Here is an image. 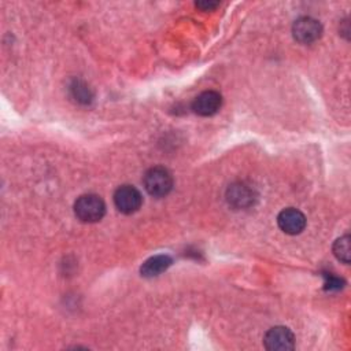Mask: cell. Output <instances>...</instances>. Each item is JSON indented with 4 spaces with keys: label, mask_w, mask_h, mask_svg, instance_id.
I'll use <instances>...</instances> for the list:
<instances>
[{
    "label": "cell",
    "mask_w": 351,
    "mask_h": 351,
    "mask_svg": "<svg viewBox=\"0 0 351 351\" xmlns=\"http://www.w3.org/2000/svg\"><path fill=\"white\" fill-rule=\"evenodd\" d=\"M74 213L82 222H97L106 214V204L104 200L95 193L82 195L74 203Z\"/></svg>",
    "instance_id": "obj_1"
},
{
    "label": "cell",
    "mask_w": 351,
    "mask_h": 351,
    "mask_svg": "<svg viewBox=\"0 0 351 351\" xmlns=\"http://www.w3.org/2000/svg\"><path fill=\"white\" fill-rule=\"evenodd\" d=\"M144 188L151 196L163 197L173 188V177L167 169L162 166H155L147 170L143 178Z\"/></svg>",
    "instance_id": "obj_2"
},
{
    "label": "cell",
    "mask_w": 351,
    "mask_h": 351,
    "mask_svg": "<svg viewBox=\"0 0 351 351\" xmlns=\"http://www.w3.org/2000/svg\"><path fill=\"white\" fill-rule=\"evenodd\" d=\"M143 203V196L133 185H122L114 192V204L123 214L136 213Z\"/></svg>",
    "instance_id": "obj_3"
},
{
    "label": "cell",
    "mask_w": 351,
    "mask_h": 351,
    "mask_svg": "<svg viewBox=\"0 0 351 351\" xmlns=\"http://www.w3.org/2000/svg\"><path fill=\"white\" fill-rule=\"evenodd\" d=\"M292 34L296 41L302 44H311L321 37L322 26L317 19L311 16H302L295 21L292 26Z\"/></svg>",
    "instance_id": "obj_4"
},
{
    "label": "cell",
    "mask_w": 351,
    "mask_h": 351,
    "mask_svg": "<svg viewBox=\"0 0 351 351\" xmlns=\"http://www.w3.org/2000/svg\"><path fill=\"white\" fill-rule=\"evenodd\" d=\"M263 343L267 350L287 351L293 348L295 336L287 326H274L266 332Z\"/></svg>",
    "instance_id": "obj_5"
},
{
    "label": "cell",
    "mask_w": 351,
    "mask_h": 351,
    "mask_svg": "<svg viewBox=\"0 0 351 351\" xmlns=\"http://www.w3.org/2000/svg\"><path fill=\"white\" fill-rule=\"evenodd\" d=\"M280 229L287 234H299L306 226V217L298 208H285L277 217Z\"/></svg>",
    "instance_id": "obj_6"
},
{
    "label": "cell",
    "mask_w": 351,
    "mask_h": 351,
    "mask_svg": "<svg viewBox=\"0 0 351 351\" xmlns=\"http://www.w3.org/2000/svg\"><path fill=\"white\" fill-rule=\"evenodd\" d=\"M222 104V97L215 90H204L192 101V110L202 117L214 115Z\"/></svg>",
    "instance_id": "obj_7"
},
{
    "label": "cell",
    "mask_w": 351,
    "mask_h": 351,
    "mask_svg": "<svg viewBox=\"0 0 351 351\" xmlns=\"http://www.w3.org/2000/svg\"><path fill=\"white\" fill-rule=\"evenodd\" d=\"M226 199H228L229 204H232L233 207L245 208V207L251 206L254 202V191L241 182L233 184L228 188Z\"/></svg>",
    "instance_id": "obj_8"
},
{
    "label": "cell",
    "mask_w": 351,
    "mask_h": 351,
    "mask_svg": "<svg viewBox=\"0 0 351 351\" xmlns=\"http://www.w3.org/2000/svg\"><path fill=\"white\" fill-rule=\"evenodd\" d=\"M171 258L169 255H155V256H151L149 259H147L141 267H140V271H141V276L144 277H155V276H159L160 273L166 271L170 265H171Z\"/></svg>",
    "instance_id": "obj_9"
},
{
    "label": "cell",
    "mask_w": 351,
    "mask_h": 351,
    "mask_svg": "<svg viewBox=\"0 0 351 351\" xmlns=\"http://www.w3.org/2000/svg\"><path fill=\"white\" fill-rule=\"evenodd\" d=\"M350 251L351 250H350V236L348 234H346V236H343V237H340L335 241L333 254L339 261H341L344 263H348L350 262V254H351Z\"/></svg>",
    "instance_id": "obj_10"
},
{
    "label": "cell",
    "mask_w": 351,
    "mask_h": 351,
    "mask_svg": "<svg viewBox=\"0 0 351 351\" xmlns=\"http://www.w3.org/2000/svg\"><path fill=\"white\" fill-rule=\"evenodd\" d=\"M70 89H71V93H73V96L75 97L77 101L86 104V103H89L92 100V90L89 89V86L85 82L75 80L71 84Z\"/></svg>",
    "instance_id": "obj_11"
},
{
    "label": "cell",
    "mask_w": 351,
    "mask_h": 351,
    "mask_svg": "<svg viewBox=\"0 0 351 351\" xmlns=\"http://www.w3.org/2000/svg\"><path fill=\"white\" fill-rule=\"evenodd\" d=\"M325 289H329V291H337L343 287V280L336 277V276H325Z\"/></svg>",
    "instance_id": "obj_12"
},
{
    "label": "cell",
    "mask_w": 351,
    "mask_h": 351,
    "mask_svg": "<svg viewBox=\"0 0 351 351\" xmlns=\"http://www.w3.org/2000/svg\"><path fill=\"white\" fill-rule=\"evenodd\" d=\"M219 3H217V1H197L196 3V7H199V8H202V10H204V11H207V10H213V8H215L217 5H218Z\"/></svg>",
    "instance_id": "obj_13"
}]
</instances>
